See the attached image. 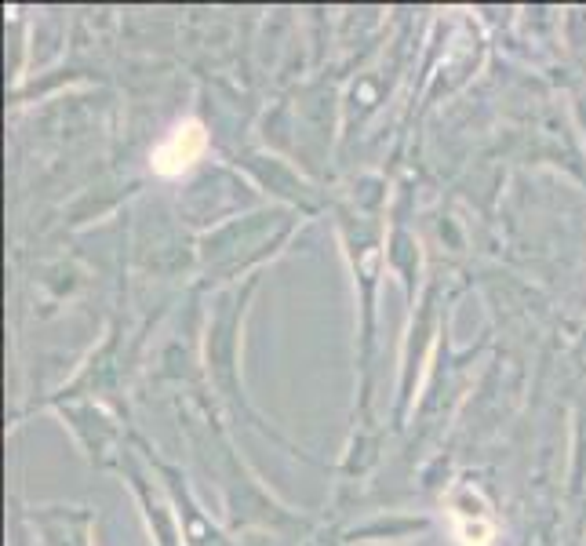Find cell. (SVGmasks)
I'll list each match as a JSON object with an SVG mask.
<instances>
[{
	"label": "cell",
	"mask_w": 586,
	"mask_h": 546,
	"mask_svg": "<svg viewBox=\"0 0 586 546\" xmlns=\"http://www.w3.org/2000/svg\"><path fill=\"white\" fill-rule=\"evenodd\" d=\"M204 146H208V135H204V128L197 121H182L175 124L172 132H168V139L153 150V172L157 175H182L186 168H193V161L204 153Z\"/></svg>",
	"instance_id": "6da1fadb"
}]
</instances>
